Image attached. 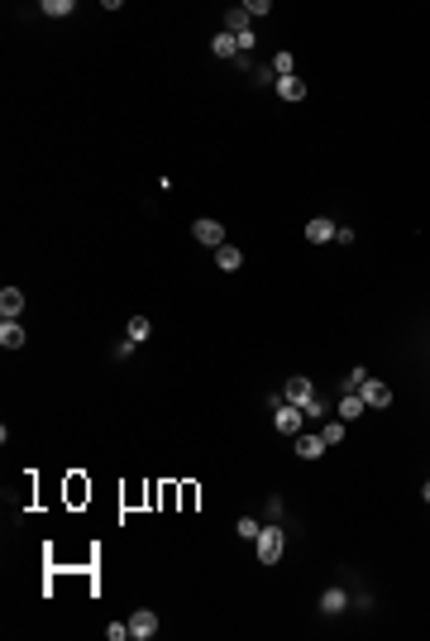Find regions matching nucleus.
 Instances as JSON below:
<instances>
[{"mask_svg":"<svg viewBox=\"0 0 430 641\" xmlns=\"http://www.w3.org/2000/svg\"><path fill=\"white\" fill-rule=\"evenodd\" d=\"M359 393H363V402H368V407H392V388H387V383H377V378H368Z\"/></svg>","mask_w":430,"mask_h":641,"instance_id":"nucleus-5","label":"nucleus"},{"mask_svg":"<svg viewBox=\"0 0 430 641\" xmlns=\"http://www.w3.org/2000/svg\"><path fill=\"white\" fill-rule=\"evenodd\" d=\"M421 498H426V503H430V483H426V488H421Z\"/></svg>","mask_w":430,"mask_h":641,"instance_id":"nucleus-24","label":"nucleus"},{"mask_svg":"<svg viewBox=\"0 0 430 641\" xmlns=\"http://www.w3.org/2000/svg\"><path fill=\"white\" fill-rule=\"evenodd\" d=\"M215 264L225 268V273H240L244 254H240V249H235V244H220V249H215Z\"/></svg>","mask_w":430,"mask_h":641,"instance_id":"nucleus-10","label":"nucleus"},{"mask_svg":"<svg viewBox=\"0 0 430 641\" xmlns=\"http://www.w3.org/2000/svg\"><path fill=\"white\" fill-rule=\"evenodd\" d=\"M106 637H110V641H125V637H130V622H110Z\"/></svg>","mask_w":430,"mask_h":641,"instance_id":"nucleus-21","label":"nucleus"},{"mask_svg":"<svg viewBox=\"0 0 430 641\" xmlns=\"http://www.w3.org/2000/svg\"><path fill=\"white\" fill-rule=\"evenodd\" d=\"M258 560L263 565L282 560V532H277V527H263V532H258Z\"/></svg>","mask_w":430,"mask_h":641,"instance_id":"nucleus-1","label":"nucleus"},{"mask_svg":"<svg viewBox=\"0 0 430 641\" xmlns=\"http://www.w3.org/2000/svg\"><path fill=\"white\" fill-rule=\"evenodd\" d=\"M301 407H292V402H277V412H272V421H277V431H287V436H296L301 431Z\"/></svg>","mask_w":430,"mask_h":641,"instance_id":"nucleus-2","label":"nucleus"},{"mask_svg":"<svg viewBox=\"0 0 430 641\" xmlns=\"http://www.w3.org/2000/svg\"><path fill=\"white\" fill-rule=\"evenodd\" d=\"M191 235H196V244L220 249V244H225V225H220V220H196V225H191Z\"/></svg>","mask_w":430,"mask_h":641,"instance_id":"nucleus-3","label":"nucleus"},{"mask_svg":"<svg viewBox=\"0 0 430 641\" xmlns=\"http://www.w3.org/2000/svg\"><path fill=\"white\" fill-rule=\"evenodd\" d=\"M153 632H158V617L148 613V608H139L134 617H130V637H139V641H148L153 637Z\"/></svg>","mask_w":430,"mask_h":641,"instance_id":"nucleus-4","label":"nucleus"},{"mask_svg":"<svg viewBox=\"0 0 430 641\" xmlns=\"http://www.w3.org/2000/svg\"><path fill=\"white\" fill-rule=\"evenodd\" d=\"M345 608V593H325V613H340Z\"/></svg>","mask_w":430,"mask_h":641,"instance_id":"nucleus-23","label":"nucleus"},{"mask_svg":"<svg viewBox=\"0 0 430 641\" xmlns=\"http://www.w3.org/2000/svg\"><path fill=\"white\" fill-rule=\"evenodd\" d=\"M296 454H301V459H321L325 440H321V436H296Z\"/></svg>","mask_w":430,"mask_h":641,"instance_id":"nucleus-12","label":"nucleus"},{"mask_svg":"<svg viewBox=\"0 0 430 641\" xmlns=\"http://www.w3.org/2000/svg\"><path fill=\"white\" fill-rule=\"evenodd\" d=\"M0 345L20 349V345H25V325H20V320H0Z\"/></svg>","mask_w":430,"mask_h":641,"instance_id":"nucleus-9","label":"nucleus"},{"mask_svg":"<svg viewBox=\"0 0 430 641\" xmlns=\"http://www.w3.org/2000/svg\"><path fill=\"white\" fill-rule=\"evenodd\" d=\"M282 398L292 402V407H306V402H316V398H311V383H306V378H287Z\"/></svg>","mask_w":430,"mask_h":641,"instance_id":"nucleus-6","label":"nucleus"},{"mask_svg":"<svg viewBox=\"0 0 430 641\" xmlns=\"http://www.w3.org/2000/svg\"><path fill=\"white\" fill-rule=\"evenodd\" d=\"M144 335H148V320H144V316H134V320H130V340H134V345H139V340H144Z\"/></svg>","mask_w":430,"mask_h":641,"instance_id":"nucleus-20","label":"nucleus"},{"mask_svg":"<svg viewBox=\"0 0 430 641\" xmlns=\"http://www.w3.org/2000/svg\"><path fill=\"white\" fill-rule=\"evenodd\" d=\"M72 10H77L72 0H43V15H48V20H67Z\"/></svg>","mask_w":430,"mask_h":641,"instance_id":"nucleus-15","label":"nucleus"},{"mask_svg":"<svg viewBox=\"0 0 430 641\" xmlns=\"http://www.w3.org/2000/svg\"><path fill=\"white\" fill-rule=\"evenodd\" d=\"M20 311H25V292H20V288H5V292H0V316L15 320Z\"/></svg>","mask_w":430,"mask_h":641,"instance_id":"nucleus-7","label":"nucleus"},{"mask_svg":"<svg viewBox=\"0 0 430 641\" xmlns=\"http://www.w3.org/2000/svg\"><path fill=\"white\" fill-rule=\"evenodd\" d=\"M363 407H368V402H363V393H349V398L340 402V421H359V417H363Z\"/></svg>","mask_w":430,"mask_h":641,"instance_id":"nucleus-14","label":"nucleus"},{"mask_svg":"<svg viewBox=\"0 0 430 641\" xmlns=\"http://www.w3.org/2000/svg\"><path fill=\"white\" fill-rule=\"evenodd\" d=\"M244 10H249V20H258V15H268V0H249Z\"/></svg>","mask_w":430,"mask_h":641,"instance_id":"nucleus-22","label":"nucleus"},{"mask_svg":"<svg viewBox=\"0 0 430 641\" xmlns=\"http://www.w3.org/2000/svg\"><path fill=\"white\" fill-rule=\"evenodd\" d=\"M211 53H215V58H235V53H240V39H235L230 29H225V34H215V39H211Z\"/></svg>","mask_w":430,"mask_h":641,"instance_id":"nucleus-11","label":"nucleus"},{"mask_svg":"<svg viewBox=\"0 0 430 641\" xmlns=\"http://www.w3.org/2000/svg\"><path fill=\"white\" fill-rule=\"evenodd\" d=\"M272 67H277V77H292L296 58H292V53H277V58H272Z\"/></svg>","mask_w":430,"mask_h":641,"instance_id":"nucleus-18","label":"nucleus"},{"mask_svg":"<svg viewBox=\"0 0 430 641\" xmlns=\"http://www.w3.org/2000/svg\"><path fill=\"white\" fill-rule=\"evenodd\" d=\"M225 25H230V34H244V29H249V10H230V15H225Z\"/></svg>","mask_w":430,"mask_h":641,"instance_id":"nucleus-16","label":"nucleus"},{"mask_svg":"<svg viewBox=\"0 0 430 641\" xmlns=\"http://www.w3.org/2000/svg\"><path fill=\"white\" fill-rule=\"evenodd\" d=\"M258 532H263V527H258L254 517H240V536L244 541H258Z\"/></svg>","mask_w":430,"mask_h":641,"instance_id":"nucleus-19","label":"nucleus"},{"mask_svg":"<svg viewBox=\"0 0 430 641\" xmlns=\"http://www.w3.org/2000/svg\"><path fill=\"white\" fill-rule=\"evenodd\" d=\"M306 240H311V244H325V240H335V225H330L325 215H316V220H306Z\"/></svg>","mask_w":430,"mask_h":641,"instance_id":"nucleus-8","label":"nucleus"},{"mask_svg":"<svg viewBox=\"0 0 430 641\" xmlns=\"http://www.w3.org/2000/svg\"><path fill=\"white\" fill-rule=\"evenodd\" d=\"M277 96H282V101H301V96H306V81L301 77H277Z\"/></svg>","mask_w":430,"mask_h":641,"instance_id":"nucleus-13","label":"nucleus"},{"mask_svg":"<svg viewBox=\"0 0 430 641\" xmlns=\"http://www.w3.org/2000/svg\"><path fill=\"white\" fill-rule=\"evenodd\" d=\"M321 440L325 445H340V440H345V421H330V426L321 431Z\"/></svg>","mask_w":430,"mask_h":641,"instance_id":"nucleus-17","label":"nucleus"}]
</instances>
